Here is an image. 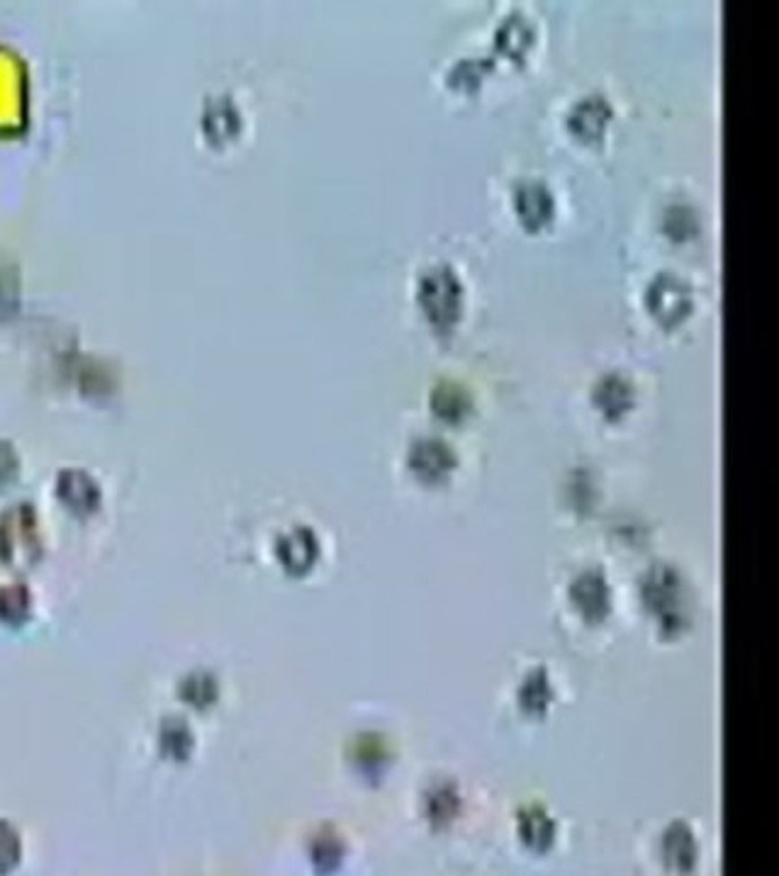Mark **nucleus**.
<instances>
[{"label":"nucleus","mask_w":779,"mask_h":876,"mask_svg":"<svg viewBox=\"0 0 779 876\" xmlns=\"http://www.w3.org/2000/svg\"><path fill=\"white\" fill-rule=\"evenodd\" d=\"M32 611L25 592H0V621L23 623Z\"/></svg>","instance_id":"obj_1"},{"label":"nucleus","mask_w":779,"mask_h":876,"mask_svg":"<svg viewBox=\"0 0 779 876\" xmlns=\"http://www.w3.org/2000/svg\"><path fill=\"white\" fill-rule=\"evenodd\" d=\"M20 837H17L15 827L8 826V823H0V874L8 871L17 864L20 860Z\"/></svg>","instance_id":"obj_2"},{"label":"nucleus","mask_w":779,"mask_h":876,"mask_svg":"<svg viewBox=\"0 0 779 876\" xmlns=\"http://www.w3.org/2000/svg\"><path fill=\"white\" fill-rule=\"evenodd\" d=\"M183 737H190L188 728L181 726V723H176V718H171V721L164 726V730H161V743H164L166 753L173 754V757L186 753V743H183Z\"/></svg>","instance_id":"obj_3"}]
</instances>
